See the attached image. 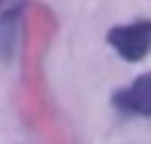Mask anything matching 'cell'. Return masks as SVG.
<instances>
[{
  "label": "cell",
  "mask_w": 151,
  "mask_h": 144,
  "mask_svg": "<svg viewBox=\"0 0 151 144\" xmlns=\"http://www.w3.org/2000/svg\"><path fill=\"white\" fill-rule=\"evenodd\" d=\"M2 2H5V0H0V7H2Z\"/></svg>",
  "instance_id": "cell-4"
},
{
  "label": "cell",
  "mask_w": 151,
  "mask_h": 144,
  "mask_svg": "<svg viewBox=\"0 0 151 144\" xmlns=\"http://www.w3.org/2000/svg\"><path fill=\"white\" fill-rule=\"evenodd\" d=\"M111 107L122 115L149 117L151 115V73H142L136 80L111 93Z\"/></svg>",
  "instance_id": "cell-2"
},
{
  "label": "cell",
  "mask_w": 151,
  "mask_h": 144,
  "mask_svg": "<svg viewBox=\"0 0 151 144\" xmlns=\"http://www.w3.org/2000/svg\"><path fill=\"white\" fill-rule=\"evenodd\" d=\"M18 16H20V7H11V9L0 14V60L2 62H9L14 58Z\"/></svg>",
  "instance_id": "cell-3"
},
{
  "label": "cell",
  "mask_w": 151,
  "mask_h": 144,
  "mask_svg": "<svg viewBox=\"0 0 151 144\" xmlns=\"http://www.w3.org/2000/svg\"><path fill=\"white\" fill-rule=\"evenodd\" d=\"M107 44L124 62H142L151 49V20L142 18L127 24H113L107 31Z\"/></svg>",
  "instance_id": "cell-1"
}]
</instances>
